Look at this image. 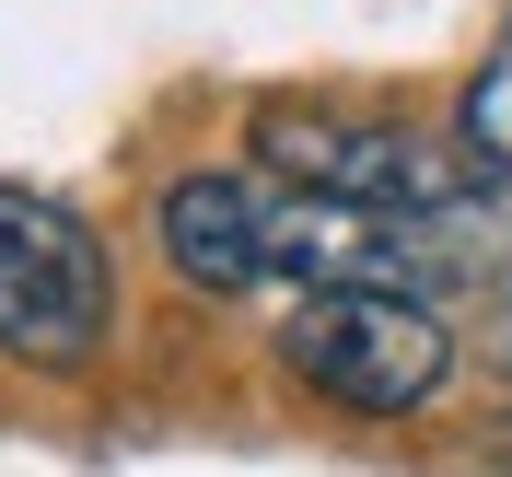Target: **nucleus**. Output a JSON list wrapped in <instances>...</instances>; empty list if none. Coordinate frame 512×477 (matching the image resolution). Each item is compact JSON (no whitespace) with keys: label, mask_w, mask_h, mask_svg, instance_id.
<instances>
[{"label":"nucleus","mask_w":512,"mask_h":477,"mask_svg":"<svg viewBox=\"0 0 512 477\" xmlns=\"http://www.w3.org/2000/svg\"><path fill=\"white\" fill-rule=\"evenodd\" d=\"M454 140H466L489 175H512V35L478 59V82H466V105H454Z\"/></svg>","instance_id":"39448f33"},{"label":"nucleus","mask_w":512,"mask_h":477,"mask_svg":"<svg viewBox=\"0 0 512 477\" xmlns=\"http://www.w3.org/2000/svg\"><path fill=\"white\" fill-rule=\"evenodd\" d=\"M256 175H280L338 210H384V222H466L489 198V163L466 140H431L408 117H350V105H268L245 128Z\"/></svg>","instance_id":"f03ea898"},{"label":"nucleus","mask_w":512,"mask_h":477,"mask_svg":"<svg viewBox=\"0 0 512 477\" xmlns=\"http://www.w3.org/2000/svg\"><path fill=\"white\" fill-rule=\"evenodd\" d=\"M163 268L187 291H454L466 256L454 222H384V210H338V198H303L280 175H175L152 210Z\"/></svg>","instance_id":"f257e3e1"},{"label":"nucleus","mask_w":512,"mask_h":477,"mask_svg":"<svg viewBox=\"0 0 512 477\" xmlns=\"http://www.w3.org/2000/svg\"><path fill=\"white\" fill-rule=\"evenodd\" d=\"M117 315V268L94 222L35 187H0V361L24 373H82Z\"/></svg>","instance_id":"20e7f679"},{"label":"nucleus","mask_w":512,"mask_h":477,"mask_svg":"<svg viewBox=\"0 0 512 477\" xmlns=\"http://www.w3.org/2000/svg\"><path fill=\"white\" fill-rule=\"evenodd\" d=\"M489 454H501V466H512V419H501V431H489Z\"/></svg>","instance_id":"423d86ee"},{"label":"nucleus","mask_w":512,"mask_h":477,"mask_svg":"<svg viewBox=\"0 0 512 477\" xmlns=\"http://www.w3.org/2000/svg\"><path fill=\"white\" fill-rule=\"evenodd\" d=\"M280 361L303 396L350 419H419L454 373V326L408 291H303L280 315Z\"/></svg>","instance_id":"7ed1b4c3"}]
</instances>
